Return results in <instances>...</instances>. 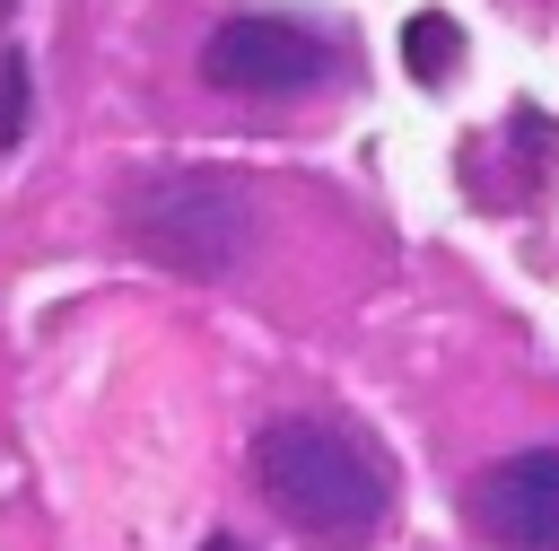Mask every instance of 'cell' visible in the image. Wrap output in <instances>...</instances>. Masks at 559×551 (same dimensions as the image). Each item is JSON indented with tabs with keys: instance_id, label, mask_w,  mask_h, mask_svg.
<instances>
[{
	"instance_id": "3957f363",
	"label": "cell",
	"mask_w": 559,
	"mask_h": 551,
	"mask_svg": "<svg viewBox=\"0 0 559 551\" xmlns=\"http://www.w3.org/2000/svg\"><path fill=\"white\" fill-rule=\"evenodd\" d=\"M245 227H253V219H245V201H236L227 175H166V184H148V192L131 201V236L157 245V254L183 262V271L236 262Z\"/></svg>"
},
{
	"instance_id": "6da1fadb",
	"label": "cell",
	"mask_w": 559,
	"mask_h": 551,
	"mask_svg": "<svg viewBox=\"0 0 559 551\" xmlns=\"http://www.w3.org/2000/svg\"><path fill=\"white\" fill-rule=\"evenodd\" d=\"M253 481L314 542H358L393 499L376 446L358 429H341V420H314V411H288V420H271L253 437Z\"/></svg>"
},
{
	"instance_id": "5b68a950",
	"label": "cell",
	"mask_w": 559,
	"mask_h": 551,
	"mask_svg": "<svg viewBox=\"0 0 559 551\" xmlns=\"http://www.w3.org/2000/svg\"><path fill=\"white\" fill-rule=\"evenodd\" d=\"M201 551H245V542H236V534H210V542H201Z\"/></svg>"
},
{
	"instance_id": "7a4b0ae2",
	"label": "cell",
	"mask_w": 559,
	"mask_h": 551,
	"mask_svg": "<svg viewBox=\"0 0 559 551\" xmlns=\"http://www.w3.org/2000/svg\"><path fill=\"white\" fill-rule=\"evenodd\" d=\"M332 61H341V52H332L323 26L271 17V9L227 17V26H210V44H201V79L227 87V96H306V87L332 79Z\"/></svg>"
},
{
	"instance_id": "277c9868",
	"label": "cell",
	"mask_w": 559,
	"mask_h": 551,
	"mask_svg": "<svg viewBox=\"0 0 559 551\" xmlns=\"http://www.w3.org/2000/svg\"><path fill=\"white\" fill-rule=\"evenodd\" d=\"M472 525L498 542V551H559V446H524V455H498L472 490H463Z\"/></svg>"
}]
</instances>
